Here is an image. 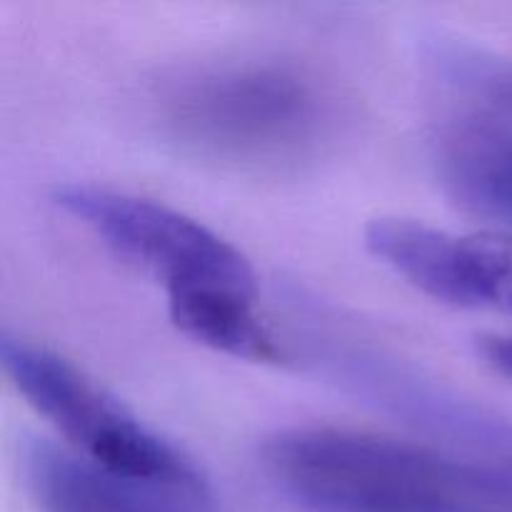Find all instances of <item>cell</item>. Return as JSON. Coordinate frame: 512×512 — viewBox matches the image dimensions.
<instances>
[{
    "instance_id": "6da1fadb",
    "label": "cell",
    "mask_w": 512,
    "mask_h": 512,
    "mask_svg": "<svg viewBox=\"0 0 512 512\" xmlns=\"http://www.w3.org/2000/svg\"><path fill=\"white\" fill-rule=\"evenodd\" d=\"M173 145L235 173L280 175L318 163L340 138L343 103L308 65L275 55L190 65L155 93Z\"/></svg>"
},
{
    "instance_id": "7a4b0ae2",
    "label": "cell",
    "mask_w": 512,
    "mask_h": 512,
    "mask_svg": "<svg viewBox=\"0 0 512 512\" xmlns=\"http://www.w3.org/2000/svg\"><path fill=\"white\" fill-rule=\"evenodd\" d=\"M260 468L310 512H512V430L480 458L413 440L293 425L260 448Z\"/></svg>"
},
{
    "instance_id": "3957f363",
    "label": "cell",
    "mask_w": 512,
    "mask_h": 512,
    "mask_svg": "<svg viewBox=\"0 0 512 512\" xmlns=\"http://www.w3.org/2000/svg\"><path fill=\"white\" fill-rule=\"evenodd\" d=\"M0 363L13 388L48 420L70 453L125 480L215 508L208 478L193 458L135 418L68 358L3 330Z\"/></svg>"
},
{
    "instance_id": "277c9868",
    "label": "cell",
    "mask_w": 512,
    "mask_h": 512,
    "mask_svg": "<svg viewBox=\"0 0 512 512\" xmlns=\"http://www.w3.org/2000/svg\"><path fill=\"white\" fill-rule=\"evenodd\" d=\"M53 203L115 258L163 285L168 300L258 298L250 260L208 225L170 205L90 183L60 185Z\"/></svg>"
},
{
    "instance_id": "5b68a950",
    "label": "cell",
    "mask_w": 512,
    "mask_h": 512,
    "mask_svg": "<svg viewBox=\"0 0 512 512\" xmlns=\"http://www.w3.org/2000/svg\"><path fill=\"white\" fill-rule=\"evenodd\" d=\"M365 248L428 298L512 315V233L460 235L410 218H375Z\"/></svg>"
},
{
    "instance_id": "8992f818",
    "label": "cell",
    "mask_w": 512,
    "mask_h": 512,
    "mask_svg": "<svg viewBox=\"0 0 512 512\" xmlns=\"http://www.w3.org/2000/svg\"><path fill=\"white\" fill-rule=\"evenodd\" d=\"M20 468L40 512H213L180 495L100 470L50 440L23 443Z\"/></svg>"
},
{
    "instance_id": "52a82bcc",
    "label": "cell",
    "mask_w": 512,
    "mask_h": 512,
    "mask_svg": "<svg viewBox=\"0 0 512 512\" xmlns=\"http://www.w3.org/2000/svg\"><path fill=\"white\" fill-rule=\"evenodd\" d=\"M440 185L458 208L512 233V128L485 118L460 120L435 143Z\"/></svg>"
},
{
    "instance_id": "ba28073f",
    "label": "cell",
    "mask_w": 512,
    "mask_h": 512,
    "mask_svg": "<svg viewBox=\"0 0 512 512\" xmlns=\"http://www.w3.org/2000/svg\"><path fill=\"white\" fill-rule=\"evenodd\" d=\"M170 323L195 343L253 363H283L285 350L255 310V300L200 295L168 300Z\"/></svg>"
},
{
    "instance_id": "9c48e42d",
    "label": "cell",
    "mask_w": 512,
    "mask_h": 512,
    "mask_svg": "<svg viewBox=\"0 0 512 512\" xmlns=\"http://www.w3.org/2000/svg\"><path fill=\"white\" fill-rule=\"evenodd\" d=\"M428 60L435 75L460 98L480 110L478 118L512 128V60L498 53L440 38L430 43Z\"/></svg>"
},
{
    "instance_id": "30bf717a",
    "label": "cell",
    "mask_w": 512,
    "mask_h": 512,
    "mask_svg": "<svg viewBox=\"0 0 512 512\" xmlns=\"http://www.w3.org/2000/svg\"><path fill=\"white\" fill-rule=\"evenodd\" d=\"M475 350H478L480 360H483L493 373L512 380V335H505V333L480 335L478 343H475Z\"/></svg>"
}]
</instances>
